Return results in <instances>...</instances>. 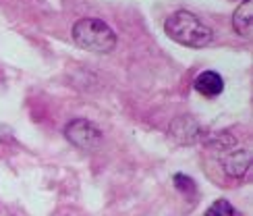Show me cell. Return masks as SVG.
I'll use <instances>...</instances> for the list:
<instances>
[{
	"instance_id": "cell-1",
	"label": "cell",
	"mask_w": 253,
	"mask_h": 216,
	"mask_svg": "<svg viewBox=\"0 0 253 216\" xmlns=\"http://www.w3.org/2000/svg\"><path fill=\"white\" fill-rule=\"evenodd\" d=\"M164 31L172 42L187 48H206L214 40V34L197 15L189 10H176L164 21Z\"/></svg>"
},
{
	"instance_id": "cell-2",
	"label": "cell",
	"mask_w": 253,
	"mask_h": 216,
	"mask_svg": "<svg viewBox=\"0 0 253 216\" xmlns=\"http://www.w3.org/2000/svg\"><path fill=\"white\" fill-rule=\"evenodd\" d=\"M73 42L79 48H85L89 52L106 54L112 52L114 46H117V34L102 19L85 17L73 25Z\"/></svg>"
},
{
	"instance_id": "cell-3",
	"label": "cell",
	"mask_w": 253,
	"mask_h": 216,
	"mask_svg": "<svg viewBox=\"0 0 253 216\" xmlns=\"http://www.w3.org/2000/svg\"><path fill=\"white\" fill-rule=\"evenodd\" d=\"M65 137L73 148L81 152H96L104 142L102 131L87 118H73L71 123H67Z\"/></svg>"
},
{
	"instance_id": "cell-4",
	"label": "cell",
	"mask_w": 253,
	"mask_h": 216,
	"mask_svg": "<svg viewBox=\"0 0 253 216\" xmlns=\"http://www.w3.org/2000/svg\"><path fill=\"white\" fill-rule=\"evenodd\" d=\"M170 137L174 139L176 144H187V146H191V144H197V142H202V137H204V131H202V125H199L193 116H176L174 121L170 123Z\"/></svg>"
},
{
	"instance_id": "cell-5",
	"label": "cell",
	"mask_w": 253,
	"mask_h": 216,
	"mask_svg": "<svg viewBox=\"0 0 253 216\" xmlns=\"http://www.w3.org/2000/svg\"><path fill=\"white\" fill-rule=\"evenodd\" d=\"M193 88L204 98H218L224 92V79L218 71H202L195 77Z\"/></svg>"
},
{
	"instance_id": "cell-6",
	"label": "cell",
	"mask_w": 253,
	"mask_h": 216,
	"mask_svg": "<svg viewBox=\"0 0 253 216\" xmlns=\"http://www.w3.org/2000/svg\"><path fill=\"white\" fill-rule=\"evenodd\" d=\"M222 168H224V172L228 177L243 179L251 168V154L247 152V150H237V152L222 158Z\"/></svg>"
},
{
	"instance_id": "cell-7",
	"label": "cell",
	"mask_w": 253,
	"mask_h": 216,
	"mask_svg": "<svg viewBox=\"0 0 253 216\" xmlns=\"http://www.w3.org/2000/svg\"><path fill=\"white\" fill-rule=\"evenodd\" d=\"M233 27L239 36L249 38L253 31V0H243L233 15Z\"/></svg>"
},
{
	"instance_id": "cell-8",
	"label": "cell",
	"mask_w": 253,
	"mask_h": 216,
	"mask_svg": "<svg viewBox=\"0 0 253 216\" xmlns=\"http://www.w3.org/2000/svg\"><path fill=\"white\" fill-rule=\"evenodd\" d=\"M204 216H235V208L228 200H216L212 206L206 210Z\"/></svg>"
},
{
	"instance_id": "cell-9",
	"label": "cell",
	"mask_w": 253,
	"mask_h": 216,
	"mask_svg": "<svg viewBox=\"0 0 253 216\" xmlns=\"http://www.w3.org/2000/svg\"><path fill=\"white\" fill-rule=\"evenodd\" d=\"M172 183H174V187L181 191V193H195V191H197L195 181L189 177V175H183V172H176L174 179H172Z\"/></svg>"
}]
</instances>
